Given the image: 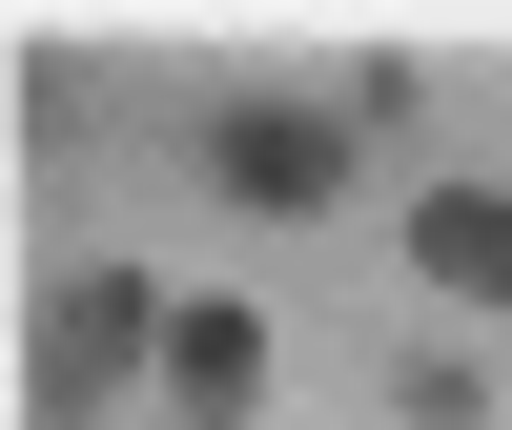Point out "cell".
Segmentation results:
<instances>
[{"mask_svg":"<svg viewBox=\"0 0 512 430\" xmlns=\"http://www.w3.org/2000/svg\"><path fill=\"white\" fill-rule=\"evenodd\" d=\"M390 410H410V430H492V369H472V349H410Z\"/></svg>","mask_w":512,"mask_h":430,"instance_id":"obj_5","label":"cell"},{"mask_svg":"<svg viewBox=\"0 0 512 430\" xmlns=\"http://www.w3.org/2000/svg\"><path fill=\"white\" fill-rule=\"evenodd\" d=\"M246 410H267V308H226V287L164 308V430H246Z\"/></svg>","mask_w":512,"mask_h":430,"instance_id":"obj_4","label":"cell"},{"mask_svg":"<svg viewBox=\"0 0 512 430\" xmlns=\"http://www.w3.org/2000/svg\"><path fill=\"white\" fill-rule=\"evenodd\" d=\"M123 390H164V287L144 267H62L21 328V430H103Z\"/></svg>","mask_w":512,"mask_h":430,"instance_id":"obj_1","label":"cell"},{"mask_svg":"<svg viewBox=\"0 0 512 430\" xmlns=\"http://www.w3.org/2000/svg\"><path fill=\"white\" fill-rule=\"evenodd\" d=\"M410 287H431L451 328H512V185H410Z\"/></svg>","mask_w":512,"mask_h":430,"instance_id":"obj_3","label":"cell"},{"mask_svg":"<svg viewBox=\"0 0 512 430\" xmlns=\"http://www.w3.org/2000/svg\"><path fill=\"white\" fill-rule=\"evenodd\" d=\"M349 164H369L349 82H308V103H205V185H226L246 226H308V205H349Z\"/></svg>","mask_w":512,"mask_h":430,"instance_id":"obj_2","label":"cell"}]
</instances>
